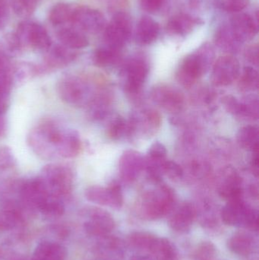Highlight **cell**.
Wrapping results in <instances>:
<instances>
[{
	"instance_id": "cell-10",
	"label": "cell",
	"mask_w": 259,
	"mask_h": 260,
	"mask_svg": "<svg viewBox=\"0 0 259 260\" xmlns=\"http://www.w3.org/2000/svg\"><path fill=\"white\" fill-rule=\"evenodd\" d=\"M240 75L238 59L232 55L220 56L214 62L211 79L216 86H228L237 80Z\"/></svg>"
},
{
	"instance_id": "cell-7",
	"label": "cell",
	"mask_w": 259,
	"mask_h": 260,
	"mask_svg": "<svg viewBox=\"0 0 259 260\" xmlns=\"http://www.w3.org/2000/svg\"><path fill=\"white\" fill-rule=\"evenodd\" d=\"M132 35V21L130 15L126 12H118L105 27V42L108 47L120 50L129 42Z\"/></svg>"
},
{
	"instance_id": "cell-12",
	"label": "cell",
	"mask_w": 259,
	"mask_h": 260,
	"mask_svg": "<svg viewBox=\"0 0 259 260\" xmlns=\"http://www.w3.org/2000/svg\"><path fill=\"white\" fill-rule=\"evenodd\" d=\"M85 196L88 201L100 206H109L119 209L123 203L121 187L117 183H113L108 187L91 186L85 189Z\"/></svg>"
},
{
	"instance_id": "cell-32",
	"label": "cell",
	"mask_w": 259,
	"mask_h": 260,
	"mask_svg": "<svg viewBox=\"0 0 259 260\" xmlns=\"http://www.w3.org/2000/svg\"><path fill=\"white\" fill-rule=\"evenodd\" d=\"M239 87L243 91H255L258 88V73L251 67H245L240 75Z\"/></svg>"
},
{
	"instance_id": "cell-2",
	"label": "cell",
	"mask_w": 259,
	"mask_h": 260,
	"mask_svg": "<svg viewBox=\"0 0 259 260\" xmlns=\"http://www.w3.org/2000/svg\"><path fill=\"white\" fill-rule=\"evenodd\" d=\"M214 50L208 43L184 58L176 73V79L182 86L190 88L198 79L209 70L214 62Z\"/></svg>"
},
{
	"instance_id": "cell-37",
	"label": "cell",
	"mask_w": 259,
	"mask_h": 260,
	"mask_svg": "<svg viewBox=\"0 0 259 260\" xmlns=\"http://www.w3.org/2000/svg\"><path fill=\"white\" fill-rule=\"evenodd\" d=\"M15 165V156L12 149L6 146L0 148V173L10 171Z\"/></svg>"
},
{
	"instance_id": "cell-3",
	"label": "cell",
	"mask_w": 259,
	"mask_h": 260,
	"mask_svg": "<svg viewBox=\"0 0 259 260\" xmlns=\"http://www.w3.org/2000/svg\"><path fill=\"white\" fill-rule=\"evenodd\" d=\"M173 190L166 185L144 192L138 202V212L144 219L155 220L171 212L174 205Z\"/></svg>"
},
{
	"instance_id": "cell-44",
	"label": "cell",
	"mask_w": 259,
	"mask_h": 260,
	"mask_svg": "<svg viewBox=\"0 0 259 260\" xmlns=\"http://www.w3.org/2000/svg\"><path fill=\"white\" fill-rule=\"evenodd\" d=\"M214 250L211 244H205L198 250V260H212L214 257Z\"/></svg>"
},
{
	"instance_id": "cell-40",
	"label": "cell",
	"mask_w": 259,
	"mask_h": 260,
	"mask_svg": "<svg viewBox=\"0 0 259 260\" xmlns=\"http://www.w3.org/2000/svg\"><path fill=\"white\" fill-rule=\"evenodd\" d=\"M249 2V0H220V6L226 12L238 13L247 7Z\"/></svg>"
},
{
	"instance_id": "cell-14",
	"label": "cell",
	"mask_w": 259,
	"mask_h": 260,
	"mask_svg": "<svg viewBox=\"0 0 259 260\" xmlns=\"http://www.w3.org/2000/svg\"><path fill=\"white\" fill-rule=\"evenodd\" d=\"M151 98L156 105L167 112H179L183 107L184 99L180 91L167 85L152 88Z\"/></svg>"
},
{
	"instance_id": "cell-22",
	"label": "cell",
	"mask_w": 259,
	"mask_h": 260,
	"mask_svg": "<svg viewBox=\"0 0 259 260\" xmlns=\"http://www.w3.org/2000/svg\"><path fill=\"white\" fill-rule=\"evenodd\" d=\"M76 57V53L71 49L62 45L50 47L46 56V70L58 69L68 65Z\"/></svg>"
},
{
	"instance_id": "cell-26",
	"label": "cell",
	"mask_w": 259,
	"mask_h": 260,
	"mask_svg": "<svg viewBox=\"0 0 259 260\" xmlns=\"http://www.w3.org/2000/svg\"><path fill=\"white\" fill-rule=\"evenodd\" d=\"M57 38L62 45L71 50L83 49L89 44L88 38L80 30L64 27L58 31Z\"/></svg>"
},
{
	"instance_id": "cell-39",
	"label": "cell",
	"mask_w": 259,
	"mask_h": 260,
	"mask_svg": "<svg viewBox=\"0 0 259 260\" xmlns=\"http://www.w3.org/2000/svg\"><path fill=\"white\" fill-rule=\"evenodd\" d=\"M154 235H151L146 232H136V233L132 234L129 238L131 244L140 249L149 248V244L151 241L153 239Z\"/></svg>"
},
{
	"instance_id": "cell-15",
	"label": "cell",
	"mask_w": 259,
	"mask_h": 260,
	"mask_svg": "<svg viewBox=\"0 0 259 260\" xmlns=\"http://www.w3.org/2000/svg\"><path fill=\"white\" fill-rule=\"evenodd\" d=\"M220 179L218 192L222 198L228 201L242 199L243 180L235 169L232 168H225Z\"/></svg>"
},
{
	"instance_id": "cell-46",
	"label": "cell",
	"mask_w": 259,
	"mask_h": 260,
	"mask_svg": "<svg viewBox=\"0 0 259 260\" xmlns=\"http://www.w3.org/2000/svg\"><path fill=\"white\" fill-rule=\"evenodd\" d=\"M8 12L3 0H0V29L3 28L7 22Z\"/></svg>"
},
{
	"instance_id": "cell-24",
	"label": "cell",
	"mask_w": 259,
	"mask_h": 260,
	"mask_svg": "<svg viewBox=\"0 0 259 260\" xmlns=\"http://www.w3.org/2000/svg\"><path fill=\"white\" fill-rule=\"evenodd\" d=\"M214 42L219 48L230 55L238 52L242 45V43L231 30L229 24H223L217 29L214 36Z\"/></svg>"
},
{
	"instance_id": "cell-4",
	"label": "cell",
	"mask_w": 259,
	"mask_h": 260,
	"mask_svg": "<svg viewBox=\"0 0 259 260\" xmlns=\"http://www.w3.org/2000/svg\"><path fill=\"white\" fill-rule=\"evenodd\" d=\"M40 179L50 195L62 199L72 190L74 175L72 170L62 164H49L41 170Z\"/></svg>"
},
{
	"instance_id": "cell-5",
	"label": "cell",
	"mask_w": 259,
	"mask_h": 260,
	"mask_svg": "<svg viewBox=\"0 0 259 260\" xmlns=\"http://www.w3.org/2000/svg\"><path fill=\"white\" fill-rule=\"evenodd\" d=\"M221 218L228 225L258 230V212L245 203L243 198L228 201L222 209Z\"/></svg>"
},
{
	"instance_id": "cell-41",
	"label": "cell",
	"mask_w": 259,
	"mask_h": 260,
	"mask_svg": "<svg viewBox=\"0 0 259 260\" xmlns=\"http://www.w3.org/2000/svg\"><path fill=\"white\" fill-rule=\"evenodd\" d=\"M161 173L170 178L176 179L182 177L183 171L176 162L166 160L163 165Z\"/></svg>"
},
{
	"instance_id": "cell-36",
	"label": "cell",
	"mask_w": 259,
	"mask_h": 260,
	"mask_svg": "<svg viewBox=\"0 0 259 260\" xmlns=\"http://www.w3.org/2000/svg\"><path fill=\"white\" fill-rule=\"evenodd\" d=\"M12 78L0 79V114L6 112L8 108V99L12 87Z\"/></svg>"
},
{
	"instance_id": "cell-1",
	"label": "cell",
	"mask_w": 259,
	"mask_h": 260,
	"mask_svg": "<svg viewBox=\"0 0 259 260\" xmlns=\"http://www.w3.org/2000/svg\"><path fill=\"white\" fill-rule=\"evenodd\" d=\"M28 144L35 154L44 159L72 158L80 153L79 133L54 121H46L30 131Z\"/></svg>"
},
{
	"instance_id": "cell-13",
	"label": "cell",
	"mask_w": 259,
	"mask_h": 260,
	"mask_svg": "<svg viewBox=\"0 0 259 260\" xmlns=\"http://www.w3.org/2000/svg\"><path fill=\"white\" fill-rule=\"evenodd\" d=\"M71 22L80 30L91 34L101 31L106 25L104 15L97 9L88 6L75 7Z\"/></svg>"
},
{
	"instance_id": "cell-35",
	"label": "cell",
	"mask_w": 259,
	"mask_h": 260,
	"mask_svg": "<svg viewBox=\"0 0 259 260\" xmlns=\"http://www.w3.org/2000/svg\"><path fill=\"white\" fill-rule=\"evenodd\" d=\"M243 108V117L252 119L258 118V99L255 95L246 97L242 101Z\"/></svg>"
},
{
	"instance_id": "cell-8",
	"label": "cell",
	"mask_w": 259,
	"mask_h": 260,
	"mask_svg": "<svg viewBox=\"0 0 259 260\" xmlns=\"http://www.w3.org/2000/svg\"><path fill=\"white\" fill-rule=\"evenodd\" d=\"M57 92L64 102L72 106H82L89 99V88L86 82L81 78L71 75L59 79Z\"/></svg>"
},
{
	"instance_id": "cell-29",
	"label": "cell",
	"mask_w": 259,
	"mask_h": 260,
	"mask_svg": "<svg viewBox=\"0 0 259 260\" xmlns=\"http://www.w3.org/2000/svg\"><path fill=\"white\" fill-rule=\"evenodd\" d=\"M65 205L61 199L51 197L38 209V212L46 219L55 220L60 218L65 213Z\"/></svg>"
},
{
	"instance_id": "cell-9",
	"label": "cell",
	"mask_w": 259,
	"mask_h": 260,
	"mask_svg": "<svg viewBox=\"0 0 259 260\" xmlns=\"http://www.w3.org/2000/svg\"><path fill=\"white\" fill-rule=\"evenodd\" d=\"M81 216L84 219V229L91 236L105 237L115 228V221L112 215L96 207L83 209Z\"/></svg>"
},
{
	"instance_id": "cell-18",
	"label": "cell",
	"mask_w": 259,
	"mask_h": 260,
	"mask_svg": "<svg viewBox=\"0 0 259 260\" xmlns=\"http://www.w3.org/2000/svg\"><path fill=\"white\" fill-rule=\"evenodd\" d=\"M196 215V209L191 203H182L172 212L168 220L169 225L176 232H187L191 229Z\"/></svg>"
},
{
	"instance_id": "cell-19",
	"label": "cell",
	"mask_w": 259,
	"mask_h": 260,
	"mask_svg": "<svg viewBox=\"0 0 259 260\" xmlns=\"http://www.w3.org/2000/svg\"><path fill=\"white\" fill-rule=\"evenodd\" d=\"M159 24L149 16L141 17L135 27V38L139 45H149L158 39Z\"/></svg>"
},
{
	"instance_id": "cell-27",
	"label": "cell",
	"mask_w": 259,
	"mask_h": 260,
	"mask_svg": "<svg viewBox=\"0 0 259 260\" xmlns=\"http://www.w3.org/2000/svg\"><path fill=\"white\" fill-rule=\"evenodd\" d=\"M254 238L248 232H242L233 235L228 242V248L239 256H247L252 253Z\"/></svg>"
},
{
	"instance_id": "cell-6",
	"label": "cell",
	"mask_w": 259,
	"mask_h": 260,
	"mask_svg": "<svg viewBox=\"0 0 259 260\" xmlns=\"http://www.w3.org/2000/svg\"><path fill=\"white\" fill-rule=\"evenodd\" d=\"M21 48L27 47L36 51L47 52L51 47L48 32L39 23L24 21L18 24L15 34Z\"/></svg>"
},
{
	"instance_id": "cell-17",
	"label": "cell",
	"mask_w": 259,
	"mask_h": 260,
	"mask_svg": "<svg viewBox=\"0 0 259 260\" xmlns=\"http://www.w3.org/2000/svg\"><path fill=\"white\" fill-rule=\"evenodd\" d=\"M144 167L145 161L141 154L132 150L125 151L119 161L120 176L126 182L135 180Z\"/></svg>"
},
{
	"instance_id": "cell-48",
	"label": "cell",
	"mask_w": 259,
	"mask_h": 260,
	"mask_svg": "<svg viewBox=\"0 0 259 260\" xmlns=\"http://www.w3.org/2000/svg\"><path fill=\"white\" fill-rule=\"evenodd\" d=\"M6 132V123L3 114H0V137L3 136Z\"/></svg>"
},
{
	"instance_id": "cell-42",
	"label": "cell",
	"mask_w": 259,
	"mask_h": 260,
	"mask_svg": "<svg viewBox=\"0 0 259 260\" xmlns=\"http://www.w3.org/2000/svg\"><path fill=\"white\" fill-rule=\"evenodd\" d=\"M165 3L166 0H138L141 9L149 13H156L159 12Z\"/></svg>"
},
{
	"instance_id": "cell-25",
	"label": "cell",
	"mask_w": 259,
	"mask_h": 260,
	"mask_svg": "<svg viewBox=\"0 0 259 260\" xmlns=\"http://www.w3.org/2000/svg\"><path fill=\"white\" fill-rule=\"evenodd\" d=\"M147 250L156 260H176L177 257L174 245L166 238L154 237Z\"/></svg>"
},
{
	"instance_id": "cell-16",
	"label": "cell",
	"mask_w": 259,
	"mask_h": 260,
	"mask_svg": "<svg viewBox=\"0 0 259 260\" xmlns=\"http://www.w3.org/2000/svg\"><path fill=\"white\" fill-rule=\"evenodd\" d=\"M258 21L246 13H237L230 21L229 25L237 39L243 44L252 41L258 32Z\"/></svg>"
},
{
	"instance_id": "cell-31",
	"label": "cell",
	"mask_w": 259,
	"mask_h": 260,
	"mask_svg": "<svg viewBox=\"0 0 259 260\" xmlns=\"http://www.w3.org/2000/svg\"><path fill=\"white\" fill-rule=\"evenodd\" d=\"M120 50L106 47H100L94 51L93 61L98 67H107L117 63L120 59Z\"/></svg>"
},
{
	"instance_id": "cell-20",
	"label": "cell",
	"mask_w": 259,
	"mask_h": 260,
	"mask_svg": "<svg viewBox=\"0 0 259 260\" xmlns=\"http://www.w3.org/2000/svg\"><path fill=\"white\" fill-rule=\"evenodd\" d=\"M203 21L190 14H178L172 17L167 24V32L177 36H186Z\"/></svg>"
},
{
	"instance_id": "cell-38",
	"label": "cell",
	"mask_w": 259,
	"mask_h": 260,
	"mask_svg": "<svg viewBox=\"0 0 259 260\" xmlns=\"http://www.w3.org/2000/svg\"><path fill=\"white\" fill-rule=\"evenodd\" d=\"M224 106L228 112L234 116L243 117V108L242 102L232 95L225 96L223 99Z\"/></svg>"
},
{
	"instance_id": "cell-11",
	"label": "cell",
	"mask_w": 259,
	"mask_h": 260,
	"mask_svg": "<svg viewBox=\"0 0 259 260\" xmlns=\"http://www.w3.org/2000/svg\"><path fill=\"white\" fill-rule=\"evenodd\" d=\"M149 72V64L142 56H134L129 59L123 68L126 91L129 94L138 93L145 82Z\"/></svg>"
},
{
	"instance_id": "cell-47",
	"label": "cell",
	"mask_w": 259,
	"mask_h": 260,
	"mask_svg": "<svg viewBox=\"0 0 259 260\" xmlns=\"http://www.w3.org/2000/svg\"><path fill=\"white\" fill-rule=\"evenodd\" d=\"M251 166L252 168V172L255 174L256 177L258 175V150L253 151V156H252V161H251Z\"/></svg>"
},
{
	"instance_id": "cell-50",
	"label": "cell",
	"mask_w": 259,
	"mask_h": 260,
	"mask_svg": "<svg viewBox=\"0 0 259 260\" xmlns=\"http://www.w3.org/2000/svg\"><path fill=\"white\" fill-rule=\"evenodd\" d=\"M14 260H32L27 259V258L24 257V256H21V257L18 258V259H14Z\"/></svg>"
},
{
	"instance_id": "cell-33",
	"label": "cell",
	"mask_w": 259,
	"mask_h": 260,
	"mask_svg": "<svg viewBox=\"0 0 259 260\" xmlns=\"http://www.w3.org/2000/svg\"><path fill=\"white\" fill-rule=\"evenodd\" d=\"M107 135L113 140H117L125 135H129V123L122 117H116L108 126Z\"/></svg>"
},
{
	"instance_id": "cell-23",
	"label": "cell",
	"mask_w": 259,
	"mask_h": 260,
	"mask_svg": "<svg viewBox=\"0 0 259 260\" xmlns=\"http://www.w3.org/2000/svg\"><path fill=\"white\" fill-rule=\"evenodd\" d=\"M161 119L160 114L154 110H147L142 114L132 119L129 123V135L135 132L137 128L141 127L144 133H153L159 128Z\"/></svg>"
},
{
	"instance_id": "cell-28",
	"label": "cell",
	"mask_w": 259,
	"mask_h": 260,
	"mask_svg": "<svg viewBox=\"0 0 259 260\" xmlns=\"http://www.w3.org/2000/svg\"><path fill=\"white\" fill-rule=\"evenodd\" d=\"M237 142L245 149L258 150L259 133L257 126L248 125L243 126L237 133Z\"/></svg>"
},
{
	"instance_id": "cell-30",
	"label": "cell",
	"mask_w": 259,
	"mask_h": 260,
	"mask_svg": "<svg viewBox=\"0 0 259 260\" xmlns=\"http://www.w3.org/2000/svg\"><path fill=\"white\" fill-rule=\"evenodd\" d=\"M75 7L67 3H58L50 10L49 19L55 26L62 25L72 19Z\"/></svg>"
},
{
	"instance_id": "cell-34",
	"label": "cell",
	"mask_w": 259,
	"mask_h": 260,
	"mask_svg": "<svg viewBox=\"0 0 259 260\" xmlns=\"http://www.w3.org/2000/svg\"><path fill=\"white\" fill-rule=\"evenodd\" d=\"M14 12L18 16L28 17L34 12L39 0H10Z\"/></svg>"
},
{
	"instance_id": "cell-49",
	"label": "cell",
	"mask_w": 259,
	"mask_h": 260,
	"mask_svg": "<svg viewBox=\"0 0 259 260\" xmlns=\"http://www.w3.org/2000/svg\"><path fill=\"white\" fill-rule=\"evenodd\" d=\"M130 260H154L151 256H142V255H139V256H133Z\"/></svg>"
},
{
	"instance_id": "cell-43",
	"label": "cell",
	"mask_w": 259,
	"mask_h": 260,
	"mask_svg": "<svg viewBox=\"0 0 259 260\" xmlns=\"http://www.w3.org/2000/svg\"><path fill=\"white\" fill-rule=\"evenodd\" d=\"M12 78V67L4 53L0 52V79Z\"/></svg>"
},
{
	"instance_id": "cell-45",
	"label": "cell",
	"mask_w": 259,
	"mask_h": 260,
	"mask_svg": "<svg viewBox=\"0 0 259 260\" xmlns=\"http://www.w3.org/2000/svg\"><path fill=\"white\" fill-rule=\"evenodd\" d=\"M245 57L251 63L258 66V47L257 44L249 46L245 51Z\"/></svg>"
},
{
	"instance_id": "cell-21",
	"label": "cell",
	"mask_w": 259,
	"mask_h": 260,
	"mask_svg": "<svg viewBox=\"0 0 259 260\" xmlns=\"http://www.w3.org/2000/svg\"><path fill=\"white\" fill-rule=\"evenodd\" d=\"M66 249L57 241L44 240L40 243L33 253L32 260H64Z\"/></svg>"
}]
</instances>
